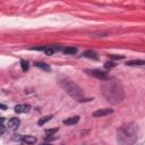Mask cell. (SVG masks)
<instances>
[{"instance_id": "obj_1", "label": "cell", "mask_w": 145, "mask_h": 145, "mask_svg": "<svg viewBox=\"0 0 145 145\" xmlns=\"http://www.w3.org/2000/svg\"><path fill=\"white\" fill-rule=\"evenodd\" d=\"M102 94H103L104 99L112 104L120 103L125 96L123 88H122L121 84L119 83V80L113 79V78H109V79L103 82Z\"/></svg>"}, {"instance_id": "obj_2", "label": "cell", "mask_w": 145, "mask_h": 145, "mask_svg": "<svg viewBox=\"0 0 145 145\" xmlns=\"http://www.w3.org/2000/svg\"><path fill=\"white\" fill-rule=\"evenodd\" d=\"M138 137V127L134 122L122 125L117 131V142L119 145H133Z\"/></svg>"}, {"instance_id": "obj_3", "label": "cell", "mask_w": 145, "mask_h": 145, "mask_svg": "<svg viewBox=\"0 0 145 145\" xmlns=\"http://www.w3.org/2000/svg\"><path fill=\"white\" fill-rule=\"evenodd\" d=\"M58 83H59V85L65 89V92H66L70 97L75 99V100H77V101H79V102L84 101V93H83V89H82L74 80H71V79L68 78V77H61V78H59Z\"/></svg>"}, {"instance_id": "obj_4", "label": "cell", "mask_w": 145, "mask_h": 145, "mask_svg": "<svg viewBox=\"0 0 145 145\" xmlns=\"http://www.w3.org/2000/svg\"><path fill=\"white\" fill-rule=\"evenodd\" d=\"M89 75H92V76H94L95 78H97V79H101V80H106V79H109L110 77L106 75V72H104V71H102V70H99V69H92V70H86Z\"/></svg>"}, {"instance_id": "obj_5", "label": "cell", "mask_w": 145, "mask_h": 145, "mask_svg": "<svg viewBox=\"0 0 145 145\" xmlns=\"http://www.w3.org/2000/svg\"><path fill=\"white\" fill-rule=\"evenodd\" d=\"M113 110L112 109H108V108H104V109H99L96 111L93 112V117L95 118H100V117H104V116H108L110 113H112Z\"/></svg>"}, {"instance_id": "obj_6", "label": "cell", "mask_w": 145, "mask_h": 145, "mask_svg": "<svg viewBox=\"0 0 145 145\" xmlns=\"http://www.w3.org/2000/svg\"><path fill=\"white\" fill-rule=\"evenodd\" d=\"M20 125V120L18 118H11L8 121V128L9 130H16Z\"/></svg>"}, {"instance_id": "obj_7", "label": "cell", "mask_w": 145, "mask_h": 145, "mask_svg": "<svg viewBox=\"0 0 145 145\" xmlns=\"http://www.w3.org/2000/svg\"><path fill=\"white\" fill-rule=\"evenodd\" d=\"M31 110V105L28 104H18L15 106V111L17 113H27Z\"/></svg>"}, {"instance_id": "obj_8", "label": "cell", "mask_w": 145, "mask_h": 145, "mask_svg": "<svg viewBox=\"0 0 145 145\" xmlns=\"http://www.w3.org/2000/svg\"><path fill=\"white\" fill-rule=\"evenodd\" d=\"M78 121H79V117H78V116H75V117H70V118L65 119V120H63V123L70 126V125H76Z\"/></svg>"}, {"instance_id": "obj_9", "label": "cell", "mask_w": 145, "mask_h": 145, "mask_svg": "<svg viewBox=\"0 0 145 145\" xmlns=\"http://www.w3.org/2000/svg\"><path fill=\"white\" fill-rule=\"evenodd\" d=\"M22 140H23V143H25V144H35V143H36V138H35L34 136H31V135L23 136V137H22Z\"/></svg>"}, {"instance_id": "obj_10", "label": "cell", "mask_w": 145, "mask_h": 145, "mask_svg": "<svg viewBox=\"0 0 145 145\" xmlns=\"http://www.w3.org/2000/svg\"><path fill=\"white\" fill-rule=\"evenodd\" d=\"M83 56H84V57H86V58L93 59V60H97V59H99V57H97L96 52H94V51H92V50H87V51H85V52L83 53Z\"/></svg>"}, {"instance_id": "obj_11", "label": "cell", "mask_w": 145, "mask_h": 145, "mask_svg": "<svg viewBox=\"0 0 145 145\" xmlns=\"http://www.w3.org/2000/svg\"><path fill=\"white\" fill-rule=\"evenodd\" d=\"M127 66H144L145 61L144 60H130L126 62Z\"/></svg>"}, {"instance_id": "obj_12", "label": "cell", "mask_w": 145, "mask_h": 145, "mask_svg": "<svg viewBox=\"0 0 145 145\" xmlns=\"http://www.w3.org/2000/svg\"><path fill=\"white\" fill-rule=\"evenodd\" d=\"M62 52L65 54H75L77 52V49L76 48H72V46H67V48H63L62 49Z\"/></svg>"}, {"instance_id": "obj_13", "label": "cell", "mask_w": 145, "mask_h": 145, "mask_svg": "<svg viewBox=\"0 0 145 145\" xmlns=\"http://www.w3.org/2000/svg\"><path fill=\"white\" fill-rule=\"evenodd\" d=\"M35 67H39V68H41V69H43L45 71H50L51 70L50 66H48L46 63H43V62H35Z\"/></svg>"}, {"instance_id": "obj_14", "label": "cell", "mask_w": 145, "mask_h": 145, "mask_svg": "<svg viewBox=\"0 0 145 145\" xmlns=\"http://www.w3.org/2000/svg\"><path fill=\"white\" fill-rule=\"evenodd\" d=\"M51 118H52V116H45V117L41 118V119L39 120V126H43L45 122H48L49 120H51Z\"/></svg>"}, {"instance_id": "obj_15", "label": "cell", "mask_w": 145, "mask_h": 145, "mask_svg": "<svg viewBox=\"0 0 145 145\" xmlns=\"http://www.w3.org/2000/svg\"><path fill=\"white\" fill-rule=\"evenodd\" d=\"M57 50H58V49H54V48H48V46H46L45 50H44V53L48 54V56H52Z\"/></svg>"}, {"instance_id": "obj_16", "label": "cell", "mask_w": 145, "mask_h": 145, "mask_svg": "<svg viewBox=\"0 0 145 145\" xmlns=\"http://www.w3.org/2000/svg\"><path fill=\"white\" fill-rule=\"evenodd\" d=\"M20 66H22V69H23V71H27V70H28V68H29V65H28V62H27V61H25V60H22V63H20Z\"/></svg>"}, {"instance_id": "obj_17", "label": "cell", "mask_w": 145, "mask_h": 145, "mask_svg": "<svg viewBox=\"0 0 145 145\" xmlns=\"http://www.w3.org/2000/svg\"><path fill=\"white\" fill-rule=\"evenodd\" d=\"M114 66H116V63H113L112 61H110V62H106V63H105V67H106V68H111V67H114Z\"/></svg>"}, {"instance_id": "obj_18", "label": "cell", "mask_w": 145, "mask_h": 145, "mask_svg": "<svg viewBox=\"0 0 145 145\" xmlns=\"http://www.w3.org/2000/svg\"><path fill=\"white\" fill-rule=\"evenodd\" d=\"M111 58H112V59H118V60H120V59H122L123 57H120V56H111Z\"/></svg>"}, {"instance_id": "obj_19", "label": "cell", "mask_w": 145, "mask_h": 145, "mask_svg": "<svg viewBox=\"0 0 145 145\" xmlns=\"http://www.w3.org/2000/svg\"><path fill=\"white\" fill-rule=\"evenodd\" d=\"M0 108H1L2 110H6V109H7V106H6L5 104H0Z\"/></svg>"}, {"instance_id": "obj_20", "label": "cell", "mask_w": 145, "mask_h": 145, "mask_svg": "<svg viewBox=\"0 0 145 145\" xmlns=\"http://www.w3.org/2000/svg\"><path fill=\"white\" fill-rule=\"evenodd\" d=\"M41 145H52V144H49V143H43V144H41Z\"/></svg>"}]
</instances>
